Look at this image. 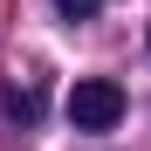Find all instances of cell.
Returning <instances> with one entry per match:
<instances>
[{
	"instance_id": "obj_1",
	"label": "cell",
	"mask_w": 151,
	"mask_h": 151,
	"mask_svg": "<svg viewBox=\"0 0 151 151\" xmlns=\"http://www.w3.org/2000/svg\"><path fill=\"white\" fill-rule=\"evenodd\" d=\"M117 117H124V89L117 83H76L69 89V124L76 131H117Z\"/></svg>"
},
{
	"instance_id": "obj_2",
	"label": "cell",
	"mask_w": 151,
	"mask_h": 151,
	"mask_svg": "<svg viewBox=\"0 0 151 151\" xmlns=\"http://www.w3.org/2000/svg\"><path fill=\"white\" fill-rule=\"evenodd\" d=\"M55 7H62V14H69V21H89V14H96V7H103V0H55Z\"/></svg>"
},
{
	"instance_id": "obj_3",
	"label": "cell",
	"mask_w": 151,
	"mask_h": 151,
	"mask_svg": "<svg viewBox=\"0 0 151 151\" xmlns=\"http://www.w3.org/2000/svg\"><path fill=\"white\" fill-rule=\"evenodd\" d=\"M7 110H14L21 124H35V110H41V103H35V96H21V89H14V96H7Z\"/></svg>"
}]
</instances>
